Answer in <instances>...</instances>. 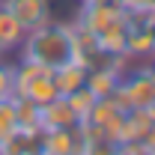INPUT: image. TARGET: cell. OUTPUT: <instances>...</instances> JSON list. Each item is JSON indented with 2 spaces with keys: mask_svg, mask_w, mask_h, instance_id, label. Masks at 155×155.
I'll return each mask as SVG.
<instances>
[{
  "mask_svg": "<svg viewBox=\"0 0 155 155\" xmlns=\"http://www.w3.org/2000/svg\"><path fill=\"white\" fill-rule=\"evenodd\" d=\"M81 122L78 114L72 110L69 98L66 96H54L48 104H42V131H51V128H69Z\"/></svg>",
  "mask_w": 155,
  "mask_h": 155,
  "instance_id": "5b68a950",
  "label": "cell"
},
{
  "mask_svg": "<svg viewBox=\"0 0 155 155\" xmlns=\"http://www.w3.org/2000/svg\"><path fill=\"white\" fill-rule=\"evenodd\" d=\"M24 36H27V30L0 6V51H3V54H18Z\"/></svg>",
  "mask_w": 155,
  "mask_h": 155,
  "instance_id": "ba28073f",
  "label": "cell"
},
{
  "mask_svg": "<svg viewBox=\"0 0 155 155\" xmlns=\"http://www.w3.org/2000/svg\"><path fill=\"white\" fill-rule=\"evenodd\" d=\"M149 155H155V152H149Z\"/></svg>",
  "mask_w": 155,
  "mask_h": 155,
  "instance_id": "ac0fdd59",
  "label": "cell"
},
{
  "mask_svg": "<svg viewBox=\"0 0 155 155\" xmlns=\"http://www.w3.org/2000/svg\"><path fill=\"white\" fill-rule=\"evenodd\" d=\"M84 155H119V146H116L114 140H107V137H90Z\"/></svg>",
  "mask_w": 155,
  "mask_h": 155,
  "instance_id": "4fadbf2b",
  "label": "cell"
},
{
  "mask_svg": "<svg viewBox=\"0 0 155 155\" xmlns=\"http://www.w3.org/2000/svg\"><path fill=\"white\" fill-rule=\"evenodd\" d=\"M143 155H149V152H143Z\"/></svg>",
  "mask_w": 155,
  "mask_h": 155,
  "instance_id": "e0dca14e",
  "label": "cell"
},
{
  "mask_svg": "<svg viewBox=\"0 0 155 155\" xmlns=\"http://www.w3.org/2000/svg\"><path fill=\"white\" fill-rule=\"evenodd\" d=\"M66 98H69V104H72V110L78 114V119H87V114L93 110V104L98 101V98H96V93H93V90H90L87 84H84V87H78L75 93H69Z\"/></svg>",
  "mask_w": 155,
  "mask_h": 155,
  "instance_id": "30bf717a",
  "label": "cell"
},
{
  "mask_svg": "<svg viewBox=\"0 0 155 155\" xmlns=\"http://www.w3.org/2000/svg\"><path fill=\"white\" fill-rule=\"evenodd\" d=\"M0 155H45L42 131H12L6 140H0Z\"/></svg>",
  "mask_w": 155,
  "mask_h": 155,
  "instance_id": "8992f818",
  "label": "cell"
},
{
  "mask_svg": "<svg viewBox=\"0 0 155 155\" xmlns=\"http://www.w3.org/2000/svg\"><path fill=\"white\" fill-rule=\"evenodd\" d=\"M128 9H137V12H146V15H155V0H125Z\"/></svg>",
  "mask_w": 155,
  "mask_h": 155,
  "instance_id": "5bb4252c",
  "label": "cell"
},
{
  "mask_svg": "<svg viewBox=\"0 0 155 155\" xmlns=\"http://www.w3.org/2000/svg\"><path fill=\"white\" fill-rule=\"evenodd\" d=\"M54 84H57V93L60 96H69V93H75L78 87H84L87 84V66L84 63H66V66H60L57 72H54Z\"/></svg>",
  "mask_w": 155,
  "mask_h": 155,
  "instance_id": "52a82bcc",
  "label": "cell"
},
{
  "mask_svg": "<svg viewBox=\"0 0 155 155\" xmlns=\"http://www.w3.org/2000/svg\"><path fill=\"white\" fill-rule=\"evenodd\" d=\"M0 6L30 33L51 21V0H0Z\"/></svg>",
  "mask_w": 155,
  "mask_h": 155,
  "instance_id": "277c9868",
  "label": "cell"
},
{
  "mask_svg": "<svg viewBox=\"0 0 155 155\" xmlns=\"http://www.w3.org/2000/svg\"><path fill=\"white\" fill-rule=\"evenodd\" d=\"M18 57L33 60L39 66L57 72L60 66L75 60V42H72V24L69 21H48L36 30H30L18 48Z\"/></svg>",
  "mask_w": 155,
  "mask_h": 155,
  "instance_id": "6da1fadb",
  "label": "cell"
},
{
  "mask_svg": "<svg viewBox=\"0 0 155 155\" xmlns=\"http://www.w3.org/2000/svg\"><path fill=\"white\" fill-rule=\"evenodd\" d=\"M125 114L128 110H122L114 98H98L93 104V110L87 114V119H81V122H84L90 137H107V140L116 143L122 125H125Z\"/></svg>",
  "mask_w": 155,
  "mask_h": 155,
  "instance_id": "3957f363",
  "label": "cell"
},
{
  "mask_svg": "<svg viewBox=\"0 0 155 155\" xmlns=\"http://www.w3.org/2000/svg\"><path fill=\"white\" fill-rule=\"evenodd\" d=\"M18 131V116H15V96L12 98H0V140Z\"/></svg>",
  "mask_w": 155,
  "mask_h": 155,
  "instance_id": "8fae6325",
  "label": "cell"
},
{
  "mask_svg": "<svg viewBox=\"0 0 155 155\" xmlns=\"http://www.w3.org/2000/svg\"><path fill=\"white\" fill-rule=\"evenodd\" d=\"M15 116L21 131H42V104L24 96H15Z\"/></svg>",
  "mask_w": 155,
  "mask_h": 155,
  "instance_id": "9c48e42d",
  "label": "cell"
},
{
  "mask_svg": "<svg viewBox=\"0 0 155 155\" xmlns=\"http://www.w3.org/2000/svg\"><path fill=\"white\" fill-rule=\"evenodd\" d=\"M140 143H143V149H146V152H155V122L143 131V134H140Z\"/></svg>",
  "mask_w": 155,
  "mask_h": 155,
  "instance_id": "9a60e30c",
  "label": "cell"
},
{
  "mask_svg": "<svg viewBox=\"0 0 155 155\" xmlns=\"http://www.w3.org/2000/svg\"><path fill=\"white\" fill-rule=\"evenodd\" d=\"M15 96V60L0 57V98Z\"/></svg>",
  "mask_w": 155,
  "mask_h": 155,
  "instance_id": "7c38bea8",
  "label": "cell"
},
{
  "mask_svg": "<svg viewBox=\"0 0 155 155\" xmlns=\"http://www.w3.org/2000/svg\"><path fill=\"white\" fill-rule=\"evenodd\" d=\"M146 110H149V116H152V122H155V98H152V104H149Z\"/></svg>",
  "mask_w": 155,
  "mask_h": 155,
  "instance_id": "2e32d148",
  "label": "cell"
},
{
  "mask_svg": "<svg viewBox=\"0 0 155 155\" xmlns=\"http://www.w3.org/2000/svg\"><path fill=\"white\" fill-rule=\"evenodd\" d=\"M15 96H24L36 104H48L57 93V84H54V72L39 66L33 60H15Z\"/></svg>",
  "mask_w": 155,
  "mask_h": 155,
  "instance_id": "7a4b0ae2",
  "label": "cell"
}]
</instances>
